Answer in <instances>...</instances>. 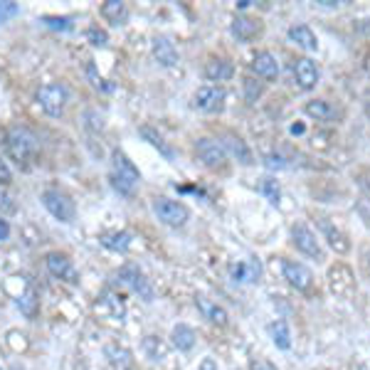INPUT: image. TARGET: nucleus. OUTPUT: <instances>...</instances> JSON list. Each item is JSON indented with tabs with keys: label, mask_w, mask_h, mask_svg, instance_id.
I'll list each match as a JSON object with an SVG mask.
<instances>
[{
	"label": "nucleus",
	"mask_w": 370,
	"mask_h": 370,
	"mask_svg": "<svg viewBox=\"0 0 370 370\" xmlns=\"http://www.w3.org/2000/svg\"><path fill=\"white\" fill-rule=\"evenodd\" d=\"M101 15L111 22V25H124L126 20V6H124L121 0H106L104 6H101Z\"/></svg>",
	"instance_id": "28"
},
{
	"label": "nucleus",
	"mask_w": 370,
	"mask_h": 370,
	"mask_svg": "<svg viewBox=\"0 0 370 370\" xmlns=\"http://www.w3.org/2000/svg\"><path fill=\"white\" fill-rule=\"evenodd\" d=\"M8 343H10V348L17 350V353L27 348V341H25V336H22L20 331H10V333H8Z\"/></svg>",
	"instance_id": "37"
},
{
	"label": "nucleus",
	"mask_w": 370,
	"mask_h": 370,
	"mask_svg": "<svg viewBox=\"0 0 370 370\" xmlns=\"http://www.w3.org/2000/svg\"><path fill=\"white\" fill-rule=\"evenodd\" d=\"M117 281L124 286H128L131 291H136V294H141L146 302L154 299V289H151V284H148V279L143 276V272L138 269V267H133V265L121 267L117 274Z\"/></svg>",
	"instance_id": "8"
},
{
	"label": "nucleus",
	"mask_w": 370,
	"mask_h": 370,
	"mask_svg": "<svg viewBox=\"0 0 370 370\" xmlns=\"http://www.w3.org/2000/svg\"><path fill=\"white\" fill-rule=\"evenodd\" d=\"M195 331H193L188 323H178V326H173V331H170V341H173V346L178 350H183V353H188V350H193V346H195Z\"/></svg>",
	"instance_id": "22"
},
{
	"label": "nucleus",
	"mask_w": 370,
	"mask_h": 370,
	"mask_svg": "<svg viewBox=\"0 0 370 370\" xmlns=\"http://www.w3.org/2000/svg\"><path fill=\"white\" fill-rule=\"evenodd\" d=\"M249 67H252V72L257 77H262L267 82H274L279 77V62H276V57L272 52H257Z\"/></svg>",
	"instance_id": "15"
},
{
	"label": "nucleus",
	"mask_w": 370,
	"mask_h": 370,
	"mask_svg": "<svg viewBox=\"0 0 370 370\" xmlns=\"http://www.w3.org/2000/svg\"><path fill=\"white\" fill-rule=\"evenodd\" d=\"M281 274L284 279L294 286L296 291H311L313 286V272L309 269L304 262H296V259H281Z\"/></svg>",
	"instance_id": "7"
},
{
	"label": "nucleus",
	"mask_w": 370,
	"mask_h": 370,
	"mask_svg": "<svg viewBox=\"0 0 370 370\" xmlns=\"http://www.w3.org/2000/svg\"><path fill=\"white\" fill-rule=\"evenodd\" d=\"M368 274H370V252H368Z\"/></svg>",
	"instance_id": "47"
},
{
	"label": "nucleus",
	"mask_w": 370,
	"mask_h": 370,
	"mask_svg": "<svg viewBox=\"0 0 370 370\" xmlns=\"http://www.w3.org/2000/svg\"><path fill=\"white\" fill-rule=\"evenodd\" d=\"M0 370H3V368H0Z\"/></svg>",
	"instance_id": "48"
},
{
	"label": "nucleus",
	"mask_w": 370,
	"mask_h": 370,
	"mask_svg": "<svg viewBox=\"0 0 370 370\" xmlns=\"http://www.w3.org/2000/svg\"><path fill=\"white\" fill-rule=\"evenodd\" d=\"M265 163H267V168H272V170H274V168H279V170H281V168H286V165H289L284 158H281L279 154H269V156H267V158H265Z\"/></svg>",
	"instance_id": "38"
},
{
	"label": "nucleus",
	"mask_w": 370,
	"mask_h": 370,
	"mask_svg": "<svg viewBox=\"0 0 370 370\" xmlns=\"http://www.w3.org/2000/svg\"><path fill=\"white\" fill-rule=\"evenodd\" d=\"M154 215L158 217L163 225H168V228H183L185 222L191 220V210H188L183 202L170 200V198H156Z\"/></svg>",
	"instance_id": "5"
},
{
	"label": "nucleus",
	"mask_w": 370,
	"mask_h": 370,
	"mask_svg": "<svg viewBox=\"0 0 370 370\" xmlns=\"http://www.w3.org/2000/svg\"><path fill=\"white\" fill-rule=\"evenodd\" d=\"M87 40H89L94 47H104V45L109 43V35H106V30H99V27H89V30H87Z\"/></svg>",
	"instance_id": "35"
},
{
	"label": "nucleus",
	"mask_w": 370,
	"mask_h": 370,
	"mask_svg": "<svg viewBox=\"0 0 370 370\" xmlns=\"http://www.w3.org/2000/svg\"><path fill=\"white\" fill-rule=\"evenodd\" d=\"M259 276H262V265H259V259H254V257L230 265V279H232L235 284H257Z\"/></svg>",
	"instance_id": "13"
},
{
	"label": "nucleus",
	"mask_w": 370,
	"mask_h": 370,
	"mask_svg": "<svg viewBox=\"0 0 370 370\" xmlns=\"http://www.w3.org/2000/svg\"><path fill=\"white\" fill-rule=\"evenodd\" d=\"M43 22L50 27V30H72V17H54V15H47V17H43Z\"/></svg>",
	"instance_id": "34"
},
{
	"label": "nucleus",
	"mask_w": 370,
	"mask_h": 370,
	"mask_svg": "<svg viewBox=\"0 0 370 370\" xmlns=\"http://www.w3.org/2000/svg\"><path fill=\"white\" fill-rule=\"evenodd\" d=\"M43 205H45V210L59 222H72L74 215H77V205H74V200L62 191H52V188L45 191Z\"/></svg>",
	"instance_id": "6"
},
{
	"label": "nucleus",
	"mask_w": 370,
	"mask_h": 370,
	"mask_svg": "<svg viewBox=\"0 0 370 370\" xmlns=\"http://www.w3.org/2000/svg\"><path fill=\"white\" fill-rule=\"evenodd\" d=\"M198 309H200V311L205 313V318H210L215 326H228L230 316L220 304L210 302V299H205V296H198Z\"/></svg>",
	"instance_id": "23"
},
{
	"label": "nucleus",
	"mask_w": 370,
	"mask_h": 370,
	"mask_svg": "<svg viewBox=\"0 0 370 370\" xmlns=\"http://www.w3.org/2000/svg\"><path fill=\"white\" fill-rule=\"evenodd\" d=\"M232 74H235V67L228 59H210L205 64V77L210 82H228L232 80Z\"/></svg>",
	"instance_id": "24"
},
{
	"label": "nucleus",
	"mask_w": 370,
	"mask_h": 370,
	"mask_svg": "<svg viewBox=\"0 0 370 370\" xmlns=\"http://www.w3.org/2000/svg\"><path fill=\"white\" fill-rule=\"evenodd\" d=\"M252 370H276L272 363H267V360H254L252 363Z\"/></svg>",
	"instance_id": "42"
},
{
	"label": "nucleus",
	"mask_w": 370,
	"mask_h": 370,
	"mask_svg": "<svg viewBox=\"0 0 370 370\" xmlns=\"http://www.w3.org/2000/svg\"><path fill=\"white\" fill-rule=\"evenodd\" d=\"M291 242H294V247L299 249L304 257L316 259V262H323V259H326V252H323L316 232L309 228L306 222H296L294 228H291Z\"/></svg>",
	"instance_id": "3"
},
{
	"label": "nucleus",
	"mask_w": 370,
	"mask_h": 370,
	"mask_svg": "<svg viewBox=\"0 0 370 370\" xmlns=\"http://www.w3.org/2000/svg\"><path fill=\"white\" fill-rule=\"evenodd\" d=\"M67 99H69L67 87L59 84V82H52V84H43L40 89H37V101H40V106H43L45 114H47V117H52V119L62 117Z\"/></svg>",
	"instance_id": "4"
},
{
	"label": "nucleus",
	"mask_w": 370,
	"mask_h": 370,
	"mask_svg": "<svg viewBox=\"0 0 370 370\" xmlns=\"http://www.w3.org/2000/svg\"><path fill=\"white\" fill-rule=\"evenodd\" d=\"M87 74H89V80H91V84L96 87V89H104V91H111L114 89V84H106L104 80H101L99 74H96V69H94V64H87Z\"/></svg>",
	"instance_id": "36"
},
{
	"label": "nucleus",
	"mask_w": 370,
	"mask_h": 370,
	"mask_svg": "<svg viewBox=\"0 0 370 370\" xmlns=\"http://www.w3.org/2000/svg\"><path fill=\"white\" fill-rule=\"evenodd\" d=\"M151 50H154V57L161 67H173V64H178V50H175V45L170 43L168 37H156Z\"/></svg>",
	"instance_id": "21"
},
{
	"label": "nucleus",
	"mask_w": 370,
	"mask_h": 370,
	"mask_svg": "<svg viewBox=\"0 0 370 370\" xmlns=\"http://www.w3.org/2000/svg\"><path fill=\"white\" fill-rule=\"evenodd\" d=\"M220 143H222V148H225V154L232 156L237 163H242V165L252 163V151H249V146L239 136H235V133H228V136L222 138Z\"/></svg>",
	"instance_id": "20"
},
{
	"label": "nucleus",
	"mask_w": 370,
	"mask_h": 370,
	"mask_svg": "<svg viewBox=\"0 0 370 370\" xmlns=\"http://www.w3.org/2000/svg\"><path fill=\"white\" fill-rule=\"evenodd\" d=\"M259 191H262V195H265L272 205H279L281 188H279V183H276L274 178H262V183H259Z\"/></svg>",
	"instance_id": "31"
},
{
	"label": "nucleus",
	"mask_w": 370,
	"mask_h": 370,
	"mask_svg": "<svg viewBox=\"0 0 370 370\" xmlns=\"http://www.w3.org/2000/svg\"><path fill=\"white\" fill-rule=\"evenodd\" d=\"M318 225H321L323 237H326L328 247H331L333 252H336V254H348V252H350V239H348V235H346L343 230H341V228H333V225H331L328 220H321Z\"/></svg>",
	"instance_id": "16"
},
{
	"label": "nucleus",
	"mask_w": 370,
	"mask_h": 370,
	"mask_svg": "<svg viewBox=\"0 0 370 370\" xmlns=\"http://www.w3.org/2000/svg\"><path fill=\"white\" fill-rule=\"evenodd\" d=\"M291 69H294L296 84L304 91H311L318 84V80H321V69H318V64L311 57H299Z\"/></svg>",
	"instance_id": "9"
},
{
	"label": "nucleus",
	"mask_w": 370,
	"mask_h": 370,
	"mask_svg": "<svg viewBox=\"0 0 370 370\" xmlns=\"http://www.w3.org/2000/svg\"><path fill=\"white\" fill-rule=\"evenodd\" d=\"M99 242L104 244L106 249H111V252H126L128 247H131L133 237L128 232H104L99 237Z\"/></svg>",
	"instance_id": "26"
},
{
	"label": "nucleus",
	"mask_w": 370,
	"mask_h": 370,
	"mask_svg": "<svg viewBox=\"0 0 370 370\" xmlns=\"http://www.w3.org/2000/svg\"><path fill=\"white\" fill-rule=\"evenodd\" d=\"M365 114H368V119H370V101H365Z\"/></svg>",
	"instance_id": "46"
},
{
	"label": "nucleus",
	"mask_w": 370,
	"mask_h": 370,
	"mask_svg": "<svg viewBox=\"0 0 370 370\" xmlns=\"http://www.w3.org/2000/svg\"><path fill=\"white\" fill-rule=\"evenodd\" d=\"M138 133H141V136L146 138V141L151 143V146H154V148H158L161 154H163L168 161H173V158H175L173 148H170L168 143L163 141V136H161L158 131H154V128H151V126H141V131H138Z\"/></svg>",
	"instance_id": "29"
},
{
	"label": "nucleus",
	"mask_w": 370,
	"mask_h": 370,
	"mask_svg": "<svg viewBox=\"0 0 370 370\" xmlns=\"http://www.w3.org/2000/svg\"><path fill=\"white\" fill-rule=\"evenodd\" d=\"M269 336L272 341H274V346L279 350H289L291 348V331L289 326H286V321H272L269 323Z\"/></svg>",
	"instance_id": "27"
},
{
	"label": "nucleus",
	"mask_w": 370,
	"mask_h": 370,
	"mask_svg": "<svg viewBox=\"0 0 370 370\" xmlns=\"http://www.w3.org/2000/svg\"><path fill=\"white\" fill-rule=\"evenodd\" d=\"M289 40L296 45V47H302V50H306V52H316L318 50V37L313 35V30L309 25H291L289 27Z\"/></svg>",
	"instance_id": "19"
},
{
	"label": "nucleus",
	"mask_w": 370,
	"mask_h": 370,
	"mask_svg": "<svg viewBox=\"0 0 370 370\" xmlns=\"http://www.w3.org/2000/svg\"><path fill=\"white\" fill-rule=\"evenodd\" d=\"M230 32L237 37V43L247 45V43H252V40L259 35V32H262V25H259L257 20H252V17L237 15V17H235L232 25H230Z\"/></svg>",
	"instance_id": "18"
},
{
	"label": "nucleus",
	"mask_w": 370,
	"mask_h": 370,
	"mask_svg": "<svg viewBox=\"0 0 370 370\" xmlns=\"http://www.w3.org/2000/svg\"><path fill=\"white\" fill-rule=\"evenodd\" d=\"M304 114L311 119H316V121H323V124H333L341 119V109L336 104H331L328 99H311L304 104Z\"/></svg>",
	"instance_id": "14"
},
{
	"label": "nucleus",
	"mask_w": 370,
	"mask_h": 370,
	"mask_svg": "<svg viewBox=\"0 0 370 370\" xmlns=\"http://www.w3.org/2000/svg\"><path fill=\"white\" fill-rule=\"evenodd\" d=\"M47 269H50V274L57 276V279L77 281V269H74L72 259L64 257V254H59V252L47 254Z\"/></svg>",
	"instance_id": "17"
},
{
	"label": "nucleus",
	"mask_w": 370,
	"mask_h": 370,
	"mask_svg": "<svg viewBox=\"0 0 370 370\" xmlns=\"http://www.w3.org/2000/svg\"><path fill=\"white\" fill-rule=\"evenodd\" d=\"M15 304H17V309L25 313V318H35L37 316V309H40V296H37L35 286L27 284V289L22 291L20 296H17Z\"/></svg>",
	"instance_id": "25"
},
{
	"label": "nucleus",
	"mask_w": 370,
	"mask_h": 370,
	"mask_svg": "<svg viewBox=\"0 0 370 370\" xmlns=\"http://www.w3.org/2000/svg\"><path fill=\"white\" fill-rule=\"evenodd\" d=\"M291 133H304V126L302 124H294V126H291Z\"/></svg>",
	"instance_id": "45"
},
{
	"label": "nucleus",
	"mask_w": 370,
	"mask_h": 370,
	"mask_svg": "<svg viewBox=\"0 0 370 370\" xmlns=\"http://www.w3.org/2000/svg\"><path fill=\"white\" fill-rule=\"evenodd\" d=\"M225 96L228 91L222 89L220 84H205L195 91V106L205 114H215V111H222L225 106Z\"/></svg>",
	"instance_id": "10"
},
{
	"label": "nucleus",
	"mask_w": 370,
	"mask_h": 370,
	"mask_svg": "<svg viewBox=\"0 0 370 370\" xmlns=\"http://www.w3.org/2000/svg\"><path fill=\"white\" fill-rule=\"evenodd\" d=\"M249 6H252V0H239V3H237V8H239V10H247Z\"/></svg>",
	"instance_id": "44"
},
{
	"label": "nucleus",
	"mask_w": 370,
	"mask_h": 370,
	"mask_svg": "<svg viewBox=\"0 0 370 370\" xmlns=\"http://www.w3.org/2000/svg\"><path fill=\"white\" fill-rule=\"evenodd\" d=\"M6 148H8V154L13 156V158L17 161V165H25L30 158H35L37 154V138L35 133H30L27 128H10L6 136Z\"/></svg>",
	"instance_id": "2"
},
{
	"label": "nucleus",
	"mask_w": 370,
	"mask_h": 370,
	"mask_svg": "<svg viewBox=\"0 0 370 370\" xmlns=\"http://www.w3.org/2000/svg\"><path fill=\"white\" fill-rule=\"evenodd\" d=\"M195 154L207 168H222L225 161H228L225 148H222V143L215 141V138H200V141L195 143Z\"/></svg>",
	"instance_id": "11"
},
{
	"label": "nucleus",
	"mask_w": 370,
	"mask_h": 370,
	"mask_svg": "<svg viewBox=\"0 0 370 370\" xmlns=\"http://www.w3.org/2000/svg\"><path fill=\"white\" fill-rule=\"evenodd\" d=\"M10 237V225H8V220H3V217H0V242H3V239H8Z\"/></svg>",
	"instance_id": "41"
},
{
	"label": "nucleus",
	"mask_w": 370,
	"mask_h": 370,
	"mask_svg": "<svg viewBox=\"0 0 370 370\" xmlns=\"http://www.w3.org/2000/svg\"><path fill=\"white\" fill-rule=\"evenodd\" d=\"M262 89H265V87L259 84L257 80L247 77V80H244V99H247V104H254V101L262 96Z\"/></svg>",
	"instance_id": "33"
},
{
	"label": "nucleus",
	"mask_w": 370,
	"mask_h": 370,
	"mask_svg": "<svg viewBox=\"0 0 370 370\" xmlns=\"http://www.w3.org/2000/svg\"><path fill=\"white\" fill-rule=\"evenodd\" d=\"M328 284H331V291H333V294H336V296H343V299H348V296L355 291L353 272H350L346 265L331 267V272H328Z\"/></svg>",
	"instance_id": "12"
},
{
	"label": "nucleus",
	"mask_w": 370,
	"mask_h": 370,
	"mask_svg": "<svg viewBox=\"0 0 370 370\" xmlns=\"http://www.w3.org/2000/svg\"><path fill=\"white\" fill-rule=\"evenodd\" d=\"M15 15H20V6L13 3V0H0V25H6Z\"/></svg>",
	"instance_id": "32"
},
{
	"label": "nucleus",
	"mask_w": 370,
	"mask_h": 370,
	"mask_svg": "<svg viewBox=\"0 0 370 370\" xmlns=\"http://www.w3.org/2000/svg\"><path fill=\"white\" fill-rule=\"evenodd\" d=\"M198 370H217V363L212 358H202L200 360V368Z\"/></svg>",
	"instance_id": "43"
},
{
	"label": "nucleus",
	"mask_w": 370,
	"mask_h": 370,
	"mask_svg": "<svg viewBox=\"0 0 370 370\" xmlns=\"http://www.w3.org/2000/svg\"><path fill=\"white\" fill-rule=\"evenodd\" d=\"M13 183V173H10V168H8V163L3 158H0V185L6 188V185H10Z\"/></svg>",
	"instance_id": "39"
},
{
	"label": "nucleus",
	"mask_w": 370,
	"mask_h": 370,
	"mask_svg": "<svg viewBox=\"0 0 370 370\" xmlns=\"http://www.w3.org/2000/svg\"><path fill=\"white\" fill-rule=\"evenodd\" d=\"M106 358H109V363L119 370L131 365V353H128L126 348H117V346H106Z\"/></svg>",
	"instance_id": "30"
},
{
	"label": "nucleus",
	"mask_w": 370,
	"mask_h": 370,
	"mask_svg": "<svg viewBox=\"0 0 370 370\" xmlns=\"http://www.w3.org/2000/svg\"><path fill=\"white\" fill-rule=\"evenodd\" d=\"M13 210V202H10V198L6 195V193L0 191V212H10Z\"/></svg>",
	"instance_id": "40"
},
{
	"label": "nucleus",
	"mask_w": 370,
	"mask_h": 370,
	"mask_svg": "<svg viewBox=\"0 0 370 370\" xmlns=\"http://www.w3.org/2000/svg\"><path fill=\"white\" fill-rule=\"evenodd\" d=\"M138 180H141V173H138V168L133 165V161L128 158L124 151L117 148V151L111 154V185H114V191L128 198L136 191Z\"/></svg>",
	"instance_id": "1"
}]
</instances>
